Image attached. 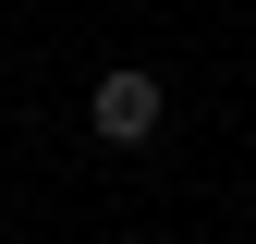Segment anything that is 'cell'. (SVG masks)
Segmentation results:
<instances>
[{
    "instance_id": "cell-1",
    "label": "cell",
    "mask_w": 256,
    "mask_h": 244,
    "mask_svg": "<svg viewBox=\"0 0 256 244\" xmlns=\"http://www.w3.org/2000/svg\"><path fill=\"white\" fill-rule=\"evenodd\" d=\"M86 122H98V146H146L158 122H171V86L122 61V74H98V86H86Z\"/></svg>"
}]
</instances>
